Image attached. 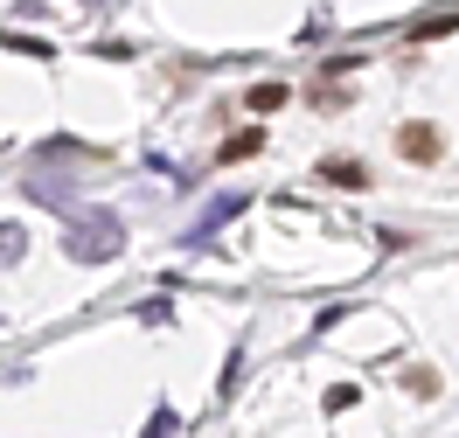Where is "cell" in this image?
I'll use <instances>...</instances> for the list:
<instances>
[{
  "mask_svg": "<svg viewBox=\"0 0 459 438\" xmlns=\"http://www.w3.org/2000/svg\"><path fill=\"white\" fill-rule=\"evenodd\" d=\"M258 146H264V133H237V140L223 146V160H244V153H258Z\"/></svg>",
  "mask_w": 459,
  "mask_h": 438,
  "instance_id": "cell-5",
  "label": "cell"
},
{
  "mask_svg": "<svg viewBox=\"0 0 459 438\" xmlns=\"http://www.w3.org/2000/svg\"><path fill=\"white\" fill-rule=\"evenodd\" d=\"M279 105H292L286 84H258V90H251V112H279Z\"/></svg>",
  "mask_w": 459,
  "mask_h": 438,
  "instance_id": "cell-3",
  "label": "cell"
},
{
  "mask_svg": "<svg viewBox=\"0 0 459 438\" xmlns=\"http://www.w3.org/2000/svg\"><path fill=\"white\" fill-rule=\"evenodd\" d=\"M320 175H327V181H342V188H362V181H369V175H362V167H355V160H327Z\"/></svg>",
  "mask_w": 459,
  "mask_h": 438,
  "instance_id": "cell-4",
  "label": "cell"
},
{
  "mask_svg": "<svg viewBox=\"0 0 459 438\" xmlns=\"http://www.w3.org/2000/svg\"><path fill=\"white\" fill-rule=\"evenodd\" d=\"M453 29H459V14H425V21H411L403 35H411V42H431V35H453Z\"/></svg>",
  "mask_w": 459,
  "mask_h": 438,
  "instance_id": "cell-2",
  "label": "cell"
},
{
  "mask_svg": "<svg viewBox=\"0 0 459 438\" xmlns=\"http://www.w3.org/2000/svg\"><path fill=\"white\" fill-rule=\"evenodd\" d=\"M397 153H403V160H418V167H431V160H438V125H403Z\"/></svg>",
  "mask_w": 459,
  "mask_h": 438,
  "instance_id": "cell-1",
  "label": "cell"
}]
</instances>
